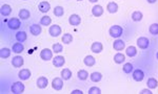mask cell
Segmentation results:
<instances>
[{
	"mask_svg": "<svg viewBox=\"0 0 158 94\" xmlns=\"http://www.w3.org/2000/svg\"><path fill=\"white\" fill-rule=\"evenodd\" d=\"M122 32H123L122 27L119 26V25H113V26L110 28V30H109V34H110L111 37L115 38V39L121 37V36H122Z\"/></svg>",
	"mask_w": 158,
	"mask_h": 94,
	"instance_id": "6da1fadb",
	"label": "cell"
},
{
	"mask_svg": "<svg viewBox=\"0 0 158 94\" xmlns=\"http://www.w3.org/2000/svg\"><path fill=\"white\" fill-rule=\"evenodd\" d=\"M11 91H12V93H14V94L23 93V91H24V85L20 82L14 83V84L12 85V87H11Z\"/></svg>",
	"mask_w": 158,
	"mask_h": 94,
	"instance_id": "7a4b0ae2",
	"label": "cell"
},
{
	"mask_svg": "<svg viewBox=\"0 0 158 94\" xmlns=\"http://www.w3.org/2000/svg\"><path fill=\"white\" fill-rule=\"evenodd\" d=\"M52 87H53V89L56 90V91H60V90L63 88V81H62V79L55 77V79L52 81Z\"/></svg>",
	"mask_w": 158,
	"mask_h": 94,
	"instance_id": "3957f363",
	"label": "cell"
},
{
	"mask_svg": "<svg viewBox=\"0 0 158 94\" xmlns=\"http://www.w3.org/2000/svg\"><path fill=\"white\" fill-rule=\"evenodd\" d=\"M150 45V41H149L148 38L146 37H141V38H138L137 40V46L141 49H147Z\"/></svg>",
	"mask_w": 158,
	"mask_h": 94,
	"instance_id": "277c9868",
	"label": "cell"
},
{
	"mask_svg": "<svg viewBox=\"0 0 158 94\" xmlns=\"http://www.w3.org/2000/svg\"><path fill=\"white\" fill-rule=\"evenodd\" d=\"M40 58L43 61H50L51 59H53V51L49 48H44V49L41 50Z\"/></svg>",
	"mask_w": 158,
	"mask_h": 94,
	"instance_id": "5b68a950",
	"label": "cell"
},
{
	"mask_svg": "<svg viewBox=\"0 0 158 94\" xmlns=\"http://www.w3.org/2000/svg\"><path fill=\"white\" fill-rule=\"evenodd\" d=\"M49 34L54 38L58 37V36H60V34H61V27L57 24L52 25L50 27V29H49Z\"/></svg>",
	"mask_w": 158,
	"mask_h": 94,
	"instance_id": "8992f818",
	"label": "cell"
},
{
	"mask_svg": "<svg viewBox=\"0 0 158 94\" xmlns=\"http://www.w3.org/2000/svg\"><path fill=\"white\" fill-rule=\"evenodd\" d=\"M20 21H19V19H17V18H12V19H10L8 21V26L11 28V29H18V28L20 27Z\"/></svg>",
	"mask_w": 158,
	"mask_h": 94,
	"instance_id": "52a82bcc",
	"label": "cell"
},
{
	"mask_svg": "<svg viewBox=\"0 0 158 94\" xmlns=\"http://www.w3.org/2000/svg\"><path fill=\"white\" fill-rule=\"evenodd\" d=\"M64 63H65V60L62 55H57V57H55L53 59V65L55 67H57V68L58 67H62L64 65Z\"/></svg>",
	"mask_w": 158,
	"mask_h": 94,
	"instance_id": "ba28073f",
	"label": "cell"
},
{
	"mask_svg": "<svg viewBox=\"0 0 158 94\" xmlns=\"http://www.w3.org/2000/svg\"><path fill=\"white\" fill-rule=\"evenodd\" d=\"M69 22H70L71 25H73V26H77V25L80 24L81 18L78 15H76V14H73V15H71V17L69 18Z\"/></svg>",
	"mask_w": 158,
	"mask_h": 94,
	"instance_id": "9c48e42d",
	"label": "cell"
},
{
	"mask_svg": "<svg viewBox=\"0 0 158 94\" xmlns=\"http://www.w3.org/2000/svg\"><path fill=\"white\" fill-rule=\"evenodd\" d=\"M23 63H24V61H23V58H21L20 55L14 57L12 59V65L15 67V68H19V67H21L23 65Z\"/></svg>",
	"mask_w": 158,
	"mask_h": 94,
	"instance_id": "30bf717a",
	"label": "cell"
},
{
	"mask_svg": "<svg viewBox=\"0 0 158 94\" xmlns=\"http://www.w3.org/2000/svg\"><path fill=\"white\" fill-rule=\"evenodd\" d=\"M133 79H135L136 82H141L143 79H144V73H143L142 70L140 69H136L133 72Z\"/></svg>",
	"mask_w": 158,
	"mask_h": 94,
	"instance_id": "8fae6325",
	"label": "cell"
},
{
	"mask_svg": "<svg viewBox=\"0 0 158 94\" xmlns=\"http://www.w3.org/2000/svg\"><path fill=\"white\" fill-rule=\"evenodd\" d=\"M124 42H123L122 40H115V42L113 43V48L117 51H121V50L124 49Z\"/></svg>",
	"mask_w": 158,
	"mask_h": 94,
	"instance_id": "7c38bea8",
	"label": "cell"
},
{
	"mask_svg": "<svg viewBox=\"0 0 158 94\" xmlns=\"http://www.w3.org/2000/svg\"><path fill=\"white\" fill-rule=\"evenodd\" d=\"M48 84H49L48 79L44 77V76H40L37 79V87L38 88H40V89H44V88H46Z\"/></svg>",
	"mask_w": 158,
	"mask_h": 94,
	"instance_id": "4fadbf2b",
	"label": "cell"
},
{
	"mask_svg": "<svg viewBox=\"0 0 158 94\" xmlns=\"http://www.w3.org/2000/svg\"><path fill=\"white\" fill-rule=\"evenodd\" d=\"M51 8V5L48 1H42V2L39 3L38 5V10L40 11L41 13H48Z\"/></svg>",
	"mask_w": 158,
	"mask_h": 94,
	"instance_id": "5bb4252c",
	"label": "cell"
},
{
	"mask_svg": "<svg viewBox=\"0 0 158 94\" xmlns=\"http://www.w3.org/2000/svg\"><path fill=\"white\" fill-rule=\"evenodd\" d=\"M0 13H1V15L4 16V17H8V16L11 15V13H12V8H11L9 4H3L0 8Z\"/></svg>",
	"mask_w": 158,
	"mask_h": 94,
	"instance_id": "9a60e30c",
	"label": "cell"
},
{
	"mask_svg": "<svg viewBox=\"0 0 158 94\" xmlns=\"http://www.w3.org/2000/svg\"><path fill=\"white\" fill-rule=\"evenodd\" d=\"M102 49H103V46L100 42H94L93 44H92V46H91V50H92L94 53H99V52L102 51Z\"/></svg>",
	"mask_w": 158,
	"mask_h": 94,
	"instance_id": "2e32d148",
	"label": "cell"
},
{
	"mask_svg": "<svg viewBox=\"0 0 158 94\" xmlns=\"http://www.w3.org/2000/svg\"><path fill=\"white\" fill-rule=\"evenodd\" d=\"M18 76H19V79H20L21 81H26V79H29L31 77V71L29 69L20 70Z\"/></svg>",
	"mask_w": 158,
	"mask_h": 94,
	"instance_id": "e0dca14e",
	"label": "cell"
},
{
	"mask_svg": "<svg viewBox=\"0 0 158 94\" xmlns=\"http://www.w3.org/2000/svg\"><path fill=\"white\" fill-rule=\"evenodd\" d=\"M30 32H31V34H32L33 36H39L41 34V32H42V29H41L40 25L33 24L32 26L30 27Z\"/></svg>",
	"mask_w": 158,
	"mask_h": 94,
	"instance_id": "ac0fdd59",
	"label": "cell"
},
{
	"mask_svg": "<svg viewBox=\"0 0 158 94\" xmlns=\"http://www.w3.org/2000/svg\"><path fill=\"white\" fill-rule=\"evenodd\" d=\"M92 14H93L95 17H100V16H102L103 14V8L101 5H95V6H93V8H92Z\"/></svg>",
	"mask_w": 158,
	"mask_h": 94,
	"instance_id": "d6986e66",
	"label": "cell"
},
{
	"mask_svg": "<svg viewBox=\"0 0 158 94\" xmlns=\"http://www.w3.org/2000/svg\"><path fill=\"white\" fill-rule=\"evenodd\" d=\"M83 63L84 65H87L88 67H92L95 65L96 61H95V58L92 57V55H87V57L83 59Z\"/></svg>",
	"mask_w": 158,
	"mask_h": 94,
	"instance_id": "ffe728a7",
	"label": "cell"
},
{
	"mask_svg": "<svg viewBox=\"0 0 158 94\" xmlns=\"http://www.w3.org/2000/svg\"><path fill=\"white\" fill-rule=\"evenodd\" d=\"M107 8H108V12L111 14H115L118 11V4L116 2H109L107 5Z\"/></svg>",
	"mask_w": 158,
	"mask_h": 94,
	"instance_id": "44dd1931",
	"label": "cell"
},
{
	"mask_svg": "<svg viewBox=\"0 0 158 94\" xmlns=\"http://www.w3.org/2000/svg\"><path fill=\"white\" fill-rule=\"evenodd\" d=\"M12 50L14 52H16V53H20V52H22L23 50H24V46H23L22 43H21V42L15 43V44L13 45Z\"/></svg>",
	"mask_w": 158,
	"mask_h": 94,
	"instance_id": "7402d4cb",
	"label": "cell"
},
{
	"mask_svg": "<svg viewBox=\"0 0 158 94\" xmlns=\"http://www.w3.org/2000/svg\"><path fill=\"white\" fill-rule=\"evenodd\" d=\"M71 77H72V71L69 68L62 69V71H61V79H64V81H68Z\"/></svg>",
	"mask_w": 158,
	"mask_h": 94,
	"instance_id": "603a6c76",
	"label": "cell"
},
{
	"mask_svg": "<svg viewBox=\"0 0 158 94\" xmlns=\"http://www.w3.org/2000/svg\"><path fill=\"white\" fill-rule=\"evenodd\" d=\"M126 53H127V55H128V57L133 58V57H135V55H137V49H136L135 46H129L128 48H127V50H126Z\"/></svg>",
	"mask_w": 158,
	"mask_h": 94,
	"instance_id": "cb8c5ba5",
	"label": "cell"
},
{
	"mask_svg": "<svg viewBox=\"0 0 158 94\" xmlns=\"http://www.w3.org/2000/svg\"><path fill=\"white\" fill-rule=\"evenodd\" d=\"M101 79H102V74H101L100 72H93V73H91V81L94 83H97V82H100Z\"/></svg>",
	"mask_w": 158,
	"mask_h": 94,
	"instance_id": "d4e9b609",
	"label": "cell"
},
{
	"mask_svg": "<svg viewBox=\"0 0 158 94\" xmlns=\"http://www.w3.org/2000/svg\"><path fill=\"white\" fill-rule=\"evenodd\" d=\"M147 85H148V87L150 88V89H156V88L158 87V82L156 81L155 79L151 77V79H148V82H147Z\"/></svg>",
	"mask_w": 158,
	"mask_h": 94,
	"instance_id": "484cf974",
	"label": "cell"
},
{
	"mask_svg": "<svg viewBox=\"0 0 158 94\" xmlns=\"http://www.w3.org/2000/svg\"><path fill=\"white\" fill-rule=\"evenodd\" d=\"M124 60H126V57L122 53H116L114 55V61H115L116 64H122L124 62Z\"/></svg>",
	"mask_w": 158,
	"mask_h": 94,
	"instance_id": "4316f807",
	"label": "cell"
},
{
	"mask_svg": "<svg viewBox=\"0 0 158 94\" xmlns=\"http://www.w3.org/2000/svg\"><path fill=\"white\" fill-rule=\"evenodd\" d=\"M28 36L25 34V32H18L16 34V40H17L18 42H24L25 40H26Z\"/></svg>",
	"mask_w": 158,
	"mask_h": 94,
	"instance_id": "83f0119b",
	"label": "cell"
},
{
	"mask_svg": "<svg viewBox=\"0 0 158 94\" xmlns=\"http://www.w3.org/2000/svg\"><path fill=\"white\" fill-rule=\"evenodd\" d=\"M143 18V15L141 12H138V11H136V12H134L133 14H132V19H133V21H135V22H139V21H141V19Z\"/></svg>",
	"mask_w": 158,
	"mask_h": 94,
	"instance_id": "f1b7e54d",
	"label": "cell"
},
{
	"mask_svg": "<svg viewBox=\"0 0 158 94\" xmlns=\"http://www.w3.org/2000/svg\"><path fill=\"white\" fill-rule=\"evenodd\" d=\"M30 16H31L30 12H29L28 10H25V8H22V10H20V12H19V17H20V19H22V20L29 19Z\"/></svg>",
	"mask_w": 158,
	"mask_h": 94,
	"instance_id": "f546056e",
	"label": "cell"
},
{
	"mask_svg": "<svg viewBox=\"0 0 158 94\" xmlns=\"http://www.w3.org/2000/svg\"><path fill=\"white\" fill-rule=\"evenodd\" d=\"M78 79H81V81H85V79L89 77V72L87 70H79L77 73Z\"/></svg>",
	"mask_w": 158,
	"mask_h": 94,
	"instance_id": "4dcf8cb0",
	"label": "cell"
},
{
	"mask_svg": "<svg viewBox=\"0 0 158 94\" xmlns=\"http://www.w3.org/2000/svg\"><path fill=\"white\" fill-rule=\"evenodd\" d=\"M51 23H52V19H51V17H49V16H43V17L41 18L40 24L43 25V26H49V25H51Z\"/></svg>",
	"mask_w": 158,
	"mask_h": 94,
	"instance_id": "1f68e13d",
	"label": "cell"
},
{
	"mask_svg": "<svg viewBox=\"0 0 158 94\" xmlns=\"http://www.w3.org/2000/svg\"><path fill=\"white\" fill-rule=\"evenodd\" d=\"M11 55V49L9 48H1L0 50V57L1 59H6Z\"/></svg>",
	"mask_w": 158,
	"mask_h": 94,
	"instance_id": "d6a6232c",
	"label": "cell"
},
{
	"mask_svg": "<svg viewBox=\"0 0 158 94\" xmlns=\"http://www.w3.org/2000/svg\"><path fill=\"white\" fill-rule=\"evenodd\" d=\"M63 14H64V10H63L62 6H56L54 8V15L56 17H62Z\"/></svg>",
	"mask_w": 158,
	"mask_h": 94,
	"instance_id": "836d02e7",
	"label": "cell"
},
{
	"mask_svg": "<svg viewBox=\"0 0 158 94\" xmlns=\"http://www.w3.org/2000/svg\"><path fill=\"white\" fill-rule=\"evenodd\" d=\"M73 41V36L71 35V34H64L62 37V42L64 44H70L71 42Z\"/></svg>",
	"mask_w": 158,
	"mask_h": 94,
	"instance_id": "e575fe53",
	"label": "cell"
},
{
	"mask_svg": "<svg viewBox=\"0 0 158 94\" xmlns=\"http://www.w3.org/2000/svg\"><path fill=\"white\" fill-rule=\"evenodd\" d=\"M132 71H133V65L131 64V63H126L124 66H123V72L127 73V74H129V73H131Z\"/></svg>",
	"mask_w": 158,
	"mask_h": 94,
	"instance_id": "d590c367",
	"label": "cell"
},
{
	"mask_svg": "<svg viewBox=\"0 0 158 94\" xmlns=\"http://www.w3.org/2000/svg\"><path fill=\"white\" fill-rule=\"evenodd\" d=\"M53 51L56 52V53H59V52H61L63 50V46L61 44H59V43H55V44L53 45Z\"/></svg>",
	"mask_w": 158,
	"mask_h": 94,
	"instance_id": "8d00e7d4",
	"label": "cell"
},
{
	"mask_svg": "<svg viewBox=\"0 0 158 94\" xmlns=\"http://www.w3.org/2000/svg\"><path fill=\"white\" fill-rule=\"evenodd\" d=\"M149 30L152 35H158V23H154V24L151 25Z\"/></svg>",
	"mask_w": 158,
	"mask_h": 94,
	"instance_id": "74e56055",
	"label": "cell"
},
{
	"mask_svg": "<svg viewBox=\"0 0 158 94\" xmlns=\"http://www.w3.org/2000/svg\"><path fill=\"white\" fill-rule=\"evenodd\" d=\"M100 93H101V90L98 87H92L89 90V94H100Z\"/></svg>",
	"mask_w": 158,
	"mask_h": 94,
	"instance_id": "f35d334b",
	"label": "cell"
},
{
	"mask_svg": "<svg viewBox=\"0 0 158 94\" xmlns=\"http://www.w3.org/2000/svg\"><path fill=\"white\" fill-rule=\"evenodd\" d=\"M140 94H152V92H151V89L149 88V89H143V90H141Z\"/></svg>",
	"mask_w": 158,
	"mask_h": 94,
	"instance_id": "ab89813d",
	"label": "cell"
},
{
	"mask_svg": "<svg viewBox=\"0 0 158 94\" xmlns=\"http://www.w3.org/2000/svg\"><path fill=\"white\" fill-rule=\"evenodd\" d=\"M72 94H82V91H80V90H74L73 92H71Z\"/></svg>",
	"mask_w": 158,
	"mask_h": 94,
	"instance_id": "60d3db41",
	"label": "cell"
},
{
	"mask_svg": "<svg viewBox=\"0 0 158 94\" xmlns=\"http://www.w3.org/2000/svg\"><path fill=\"white\" fill-rule=\"evenodd\" d=\"M156 1H157V0H148L149 3H155Z\"/></svg>",
	"mask_w": 158,
	"mask_h": 94,
	"instance_id": "b9f144b4",
	"label": "cell"
},
{
	"mask_svg": "<svg viewBox=\"0 0 158 94\" xmlns=\"http://www.w3.org/2000/svg\"><path fill=\"white\" fill-rule=\"evenodd\" d=\"M89 1H90V2H97V1H98V0H89Z\"/></svg>",
	"mask_w": 158,
	"mask_h": 94,
	"instance_id": "7bdbcfd3",
	"label": "cell"
},
{
	"mask_svg": "<svg viewBox=\"0 0 158 94\" xmlns=\"http://www.w3.org/2000/svg\"><path fill=\"white\" fill-rule=\"evenodd\" d=\"M157 59H158V52H157Z\"/></svg>",
	"mask_w": 158,
	"mask_h": 94,
	"instance_id": "ee69618b",
	"label": "cell"
},
{
	"mask_svg": "<svg viewBox=\"0 0 158 94\" xmlns=\"http://www.w3.org/2000/svg\"><path fill=\"white\" fill-rule=\"evenodd\" d=\"M78 1H82V0H78Z\"/></svg>",
	"mask_w": 158,
	"mask_h": 94,
	"instance_id": "f6af8a7d",
	"label": "cell"
}]
</instances>
